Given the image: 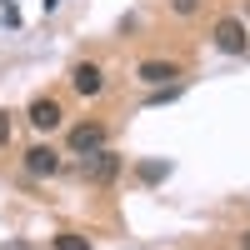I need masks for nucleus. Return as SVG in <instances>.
<instances>
[{"label":"nucleus","instance_id":"obj_1","mask_svg":"<svg viewBox=\"0 0 250 250\" xmlns=\"http://www.w3.org/2000/svg\"><path fill=\"white\" fill-rule=\"evenodd\" d=\"M210 40H215V50H225V55H240V50L250 45V40H245V25H240V20H230V15H225V20H215Z\"/></svg>","mask_w":250,"mask_h":250},{"label":"nucleus","instance_id":"obj_2","mask_svg":"<svg viewBox=\"0 0 250 250\" xmlns=\"http://www.w3.org/2000/svg\"><path fill=\"white\" fill-rule=\"evenodd\" d=\"M70 150H75V155H95V150H105V125H100V120L75 125V130H70Z\"/></svg>","mask_w":250,"mask_h":250},{"label":"nucleus","instance_id":"obj_3","mask_svg":"<svg viewBox=\"0 0 250 250\" xmlns=\"http://www.w3.org/2000/svg\"><path fill=\"white\" fill-rule=\"evenodd\" d=\"M70 85H75V95H100V90H105V70H100L95 65V60H80V65L70 70Z\"/></svg>","mask_w":250,"mask_h":250},{"label":"nucleus","instance_id":"obj_4","mask_svg":"<svg viewBox=\"0 0 250 250\" xmlns=\"http://www.w3.org/2000/svg\"><path fill=\"white\" fill-rule=\"evenodd\" d=\"M175 75H180L175 60H140L135 65V80H145V85H175Z\"/></svg>","mask_w":250,"mask_h":250},{"label":"nucleus","instance_id":"obj_5","mask_svg":"<svg viewBox=\"0 0 250 250\" xmlns=\"http://www.w3.org/2000/svg\"><path fill=\"white\" fill-rule=\"evenodd\" d=\"M60 115H65V110H60V100H50V95H40L30 105V125H35V130H55Z\"/></svg>","mask_w":250,"mask_h":250},{"label":"nucleus","instance_id":"obj_6","mask_svg":"<svg viewBox=\"0 0 250 250\" xmlns=\"http://www.w3.org/2000/svg\"><path fill=\"white\" fill-rule=\"evenodd\" d=\"M25 170L45 180V175H55V170H60V155L50 150V145H35V150H25Z\"/></svg>","mask_w":250,"mask_h":250},{"label":"nucleus","instance_id":"obj_7","mask_svg":"<svg viewBox=\"0 0 250 250\" xmlns=\"http://www.w3.org/2000/svg\"><path fill=\"white\" fill-rule=\"evenodd\" d=\"M115 170H120V155H110V150H95V155H90V165H85V175H90V180H100V185L115 180Z\"/></svg>","mask_w":250,"mask_h":250},{"label":"nucleus","instance_id":"obj_8","mask_svg":"<svg viewBox=\"0 0 250 250\" xmlns=\"http://www.w3.org/2000/svg\"><path fill=\"white\" fill-rule=\"evenodd\" d=\"M165 175H170V160H145V165H140V180H145V185H160Z\"/></svg>","mask_w":250,"mask_h":250},{"label":"nucleus","instance_id":"obj_9","mask_svg":"<svg viewBox=\"0 0 250 250\" xmlns=\"http://www.w3.org/2000/svg\"><path fill=\"white\" fill-rule=\"evenodd\" d=\"M55 250H90V240H85V235H70V230H65V235H55Z\"/></svg>","mask_w":250,"mask_h":250},{"label":"nucleus","instance_id":"obj_10","mask_svg":"<svg viewBox=\"0 0 250 250\" xmlns=\"http://www.w3.org/2000/svg\"><path fill=\"white\" fill-rule=\"evenodd\" d=\"M10 125H15V120H10L5 110H0V150H5V145H10Z\"/></svg>","mask_w":250,"mask_h":250},{"label":"nucleus","instance_id":"obj_11","mask_svg":"<svg viewBox=\"0 0 250 250\" xmlns=\"http://www.w3.org/2000/svg\"><path fill=\"white\" fill-rule=\"evenodd\" d=\"M195 5L200 0H170V10H180V15H195Z\"/></svg>","mask_w":250,"mask_h":250},{"label":"nucleus","instance_id":"obj_12","mask_svg":"<svg viewBox=\"0 0 250 250\" xmlns=\"http://www.w3.org/2000/svg\"><path fill=\"white\" fill-rule=\"evenodd\" d=\"M55 5H60V0H45V10H55Z\"/></svg>","mask_w":250,"mask_h":250},{"label":"nucleus","instance_id":"obj_13","mask_svg":"<svg viewBox=\"0 0 250 250\" xmlns=\"http://www.w3.org/2000/svg\"><path fill=\"white\" fill-rule=\"evenodd\" d=\"M240 250H250V235H245V240H240Z\"/></svg>","mask_w":250,"mask_h":250},{"label":"nucleus","instance_id":"obj_14","mask_svg":"<svg viewBox=\"0 0 250 250\" xmlns=\"http://www.w3.org/2000/svg\"><path fill=\"white\" fill-rule=\"evenodd\" d=\"M245 20H250V0H245Z\"/></svg>","mask_w":250,"mask_h":250},{"label":"nucleus","instance_id":"obj_15","mask_svg":"<svg viewBox=\"0 0 250 250\" xmlns=\"http://www.w3.org/2000/svg\"><path fill=\"white\" fill-rule=\"evenodd\" d=\"M5 5H15V0H5Z\"/></svg>","mask_w":250,"mask_h":250}]
</instances>
